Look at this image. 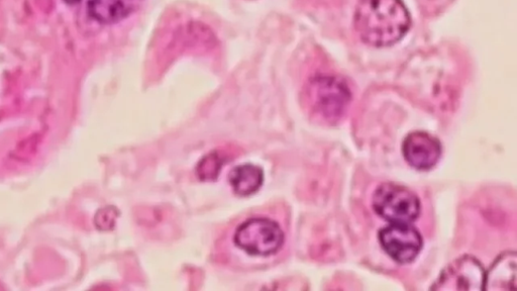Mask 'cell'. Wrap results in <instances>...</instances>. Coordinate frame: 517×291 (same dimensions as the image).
Returning a JSON list of instances; mask_svg holds the SVG:
<instances>
[{
	"instance_id": "cell-1",
	"label": "cell",
	"mask_w": 517,
	"mask_h": 291,
	"mask_svg": "<svg viewBox=\"0 0 517 291\" xmlns=\"http://www.w3.org/2000/svg\"><path fill=\"white\" fill-rule=\"evenodd\" d=\"M360 39L372 47H389L408 32L411 20L402 0H361L355 17Z\"/></svg>"
},
{
	"instance_id": "cell-2",
	"label": "cell",
	"mask_w": 517,
	"mask_h": 291,
	"mask_svg": "<svg viewBox=\"0 0 517 291\" xmlns=\"http://www.w3.org/2000/svg\"><path fill=\"white\" fill-rule=\"evenodd\" d=\"M229 240L248 259H270L284 246L285 233L280 223L267 214L256 213L238 219L231 227Z\"/></svg>"
},
{
	"instance_id": "cell-3",
	"label": "cell",
	"mask_w": 517,
	"mask_h": 291,
	"mask_svg": "<svg viewBox=\"0 0 517 291\" xmlns=\"http://www.w3.org/2000/svg\"><path fill=\"white\" fill-rule=\"evenodd\" d=\"M306 96L314 113L328 121L341 119L352 102L346 80L336 75H318L310 79Z\"/></svg>"
},
{
	"instance_id": "cell-4",
	"label": "cell",
	"mask_w": 517,
	"mask_h": 291,
	"mask_svg": "<svg viewBox=\"0 0 517 291\" xmlns=\"http://www.w3.org/2000/svg\"><path fill=\"white\" fill-rule=\"evenodd\" d=\"M372 205L375 213L391 224H411L420 217L422 209L415 192L392 182L375 190Z\"/></svg>"
},
{
	"instance_id": "cell-5",
	"label": "cell",
	"mask_w": 517,
	"mask_h": 291,
	"mask_svg": "<svg viewBox=\"0 0 517 291\" xmlns=\"http://www.w3.org/2000/svg\"><path fill=\"white\" fill-rule=\"evenodd\" d=\"M379 241L385 253L399 264L415 261L424 246L421 233L410 224H391L379 232Z\"/></svg>"
},
{
	"instance_id": "cell-6",
	"label": "cell",
	"mask_w": 517,
	"mask_h": 291,
	"mask_svg": "<svg viewBox=\"0 0 517 291\" xmlns=\"http://www.w3.org/2000/svg\"><path fill=\"white\" fill-rule=\"evenodd\" d=\"M485 273L475 257L464 255L443 270L432 290H484Z\"/></svg>"
},
{
	"instance_id": "cell-7",
	"label": "cell",
	"mask_w": 517,
	"mask_h": 291,
	"mask_svg": "<svg viewBox=\"0 0 517 291\" xmlns=\"http://www.w3.org/2000/svg\"><path fill=\"white\" fill-rule=\"evenodd\" d=\"M406 162L417 170L427 171L437 165L442 156L439 139L426 132L409 134L402 145Z\"/></svg>"
},
{
	"instance_id": "cell-8",
	"label": "cell",
	"mask_w": 517,
	"mask_h": 291,
	"mask_svg": "<svg viewBox=\"0 0 517 291\" xmlns=\"http://www.w3.org/2000/svg\"><path fill=\"white\" fill-rule=\"evenodd\" d=\"M143 0H89L91 17L102 24H115L128 18Z\"/></svg>"
},
{
	"instance_id": "cell-9",
	"label": "cell",
	"mask_w": 517,
	"mask_h": 291,
	"mask_svg": "<svg viewBox=\"0 0 517 291\" xmlns=\"http://www.w3.org/2000/svg\"><path fill=\"white\" fill-rule=\"evenodd\" d=\"M516 253L500 255L485 273L484 290H511L516 288Z\"/></svg>"
},
{
	"instance_id": "cell-10",
	"label": "cell",
	"mask_w": 517,
	"mask_h": 291,
	"mask_svg": "<svg viewBox=\"0 0 517 291\" xmlns=\"http://www.w3.org/2000/svg\"><path fill=\"white\" fill-rule=\"evenodd\" d=\"M229 180L238 196L250 197L262 187L264 172L258 166L245 164L234 168Z\"/></svg>"
},
{
	"instance_id": "cell-11",
	"label": "cell",
	"mask_w": 517,
	"mask_h": 291,
	"mask_svg": "<svg viewBox=\"0 0 517 291\" xmlns=\"http://www.w3.org/2000/svg\"><path fill=\"white\" fill-rule=\"evenodd\" d=\"M224 165L218 154H211L205 157L199 164L198 174L201 179H215L217 178L220 169Z\"/></svg>"
},
{
	"instance_id": "cell-12",
	"label": "cell",
	"mask_w": 517,
	"mask_h": 291,
	"mask_svg": "<svg viewBox=\"0 0 517 291\" xmlns=\"http://www.w3.org/2000/svg\"><path fill=\"white\" fill-rule=\"evenodd\" d=\"M66 3H69V4H74V3H77L78 0H65Z\"/></svg>"
}]
</instances>
